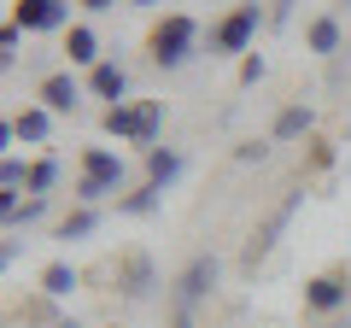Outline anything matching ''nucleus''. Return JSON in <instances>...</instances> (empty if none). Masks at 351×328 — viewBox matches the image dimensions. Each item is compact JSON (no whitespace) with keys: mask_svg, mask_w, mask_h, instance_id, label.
I'll return each instance as SVG.
<instances>
[{"mask_svg":"<svg viewBox=\"0 0 351 328\" xmlns=\"http://www.w3.org/2000/svg\"><path fill=\"white\" fill-rule=\"evenodd\" d=\"M117 194H129V164H123V152H112V147H82V164H76V182H71V200L100 211L106 200L117 205Z\"/></svg>","mask_w":351,"mask_h":328,"instance_id":"obj_1","label":"nucleus"},{"mask_svg":"<svg viewBox=\"0 0 351 328\" xmlns=\"http://www.w3.org/2000/svg\"><path fill=\"white\" fill-rule=\"evenodd\" d=\"M100 135L106 141H123V147L152 152L164 135V100H123V106H106L100 112Z\"/></svg>","mask_w":351,"mask_h":328,"instance_id":"obj_2","label":"nucleus"},{"mask_svg":"<svg viewBox=\"0 0 351 328\" xmlns=\"http://www.w3.org/2000/svg\"><path fill=\"white\" fill-rule=\"evenodd\" d=\"M199 47H205V30H199L193 12H164L158 24H152V36H147V59L158 65V71H182Z\"/></svg>","mask_w":351,"mask_h":328,"instance_id":"obj_3","label":"nucleus"},{"mask_svg":"<svg viewBox=\"0 0 351 328\" xmlns=\"http://www.w3.org/2000/svg\"><path fill=\"white\" fill-rule=\"evenodd\" d=\"M263 24H269L263 0H240V6H228V12L211 24V36H205V53H211V59H246Z\"/></svg>","mask_w":351,"mask_h":328,"instance_id":"obj_4","label":"nucleus"},{"mask_svg":"<svg viewBox=\"0 0 351 328\" xmlns=\"http://www.w3.org/2000/svg\"><path fill=\"white\" fill-rule=\"evenodd\" d=\"M217 281H223V264H217L211 253H193L188 264H182V276L170 281V311H188V316H193V311L217 293Z\"/></svg>","mask_w":351,"mask_h":328,"instance_id":"obj_5","label":"nucleus"},{"mask_svg":"<svg viewBox=\"0 0 351 328\" xmlns=\"http://www.w3.org/2000/svg\"><path fill=\"white\" fill-rule=\"evenodd\" d=\"M12 24L29 36H64L76 24V0H12Z\"/></svg>","mask_w":351,"mask_h":328,"instance_id":"obj_6","label":"nucleus"},{"mask_svg":"<svg viewBox=\"0 0 351 328\" xmlns=\"http://www.w3.org/2000/svg\"><path fill=\"white\" fill-rule=\"evenodd\" d=\"M36 100L47 106L53 117H71L76 106L88 100V76H76L71 65H64V71H47V76H41V82H36Z\"/></svg>","mask_w":351,"mask_h":328,"instance_id":"obj_7","label":"nucleus"},{"mask_svg":"<svg viewBox=\"0 0 351 328\" xmlns=\"http://www.w3.org/2000/svg\"><path fill=\"white\" fill-rule=\"evenodd\" d=\"M152 288H158V264H152V253H123V264H117V299H129V305H141V299H152Z\"/></svg>","mask_w":351,"mask_h":328,"instance_id":"obj_8","label":"nucleus"},{"mask_svg":"<svg viewBox=\"0 0 351 328\" xmlns=\"http://www.w3.org/2000/svg\"><path fill=\"white\" fill-rule=\"evenodd\" d=\"M346 305H351V281H346V276L322 270V276L304 281V311H311V316H339Z\"/></svg>","mask_w":351,"mask_h":328,"instance_id":"obj_9","label":"nucleus"},{"mask_svg":"<svg viewBox=\"0 0 351 328\" xmlns=\"http://www.w3.org/2000/svg\"><path fill=\"white\" fill-rule=\"evenodd\" d=\"M64 59H71V71H82V76H88V71H94L100 59H112V53L100 47V30L76 18V24L64 30Z\"/></svg>","mask_w":351,"mask_h":328,"instance_id":"obj_10","label":"nucleus"},{"mask_svg":"<svg viewBox=\"0 0 351 328\" xmlns=\"http://www.w3.org/2000/svg\"><path fill=\"white\" fill-rule=\"evenodd\" d=\"M141 170H147L141 182H152V188L170 194L176 182H182V170H188V152L182 147H152V152H141Z\"/></svg>","mask_w":351,"mask_h":328,"instance_id":"obj_11","label":"nucleus"},{"mask_svg":"<svg viewBox=\"0 0 351 328\" xmlns=\"http://www.w3.org/2000/svg\"><path fill=\"white\" fill-rule=\"evenodd\" d=\"M88 100H106V106H123L129 100V71L117 59H100L88 71Z\"/></svg>","mask_w":351,"mask_h":328,"instance_id":"obj_12","label":"nucleus"},{"mask_svg":"<svg viewBox=\"0 0 351 328\" xmlns=\"http://www.w3.org/2000/svg\"><path fill=\"white\" fill-rule=\"evenodd\" d=\"M311 129H316V106L293 100V106H281V112H276V124H269V141H276V147H287V141H304Z\"/></svg>","mask_w":351,"mask_h":328,"instance_id":"obj_13","label":"nucleus"},{"mask_svg":"<svg viewBox=\"0 0 351 328\" xmlns=\"http://www.w3.org/2000/svg\"><path fill=\"white\" fill-rule=\"evenodd\" d=\"M304 47H311L316 59H334V53H346V24H339L334 12L311 18V24H304Z\"/></svg>","mask_w":351,"mask_h":328,"instance_id":"obj_14","label":"nucleus"},{"mask_svg":"<svg viewBox=\"0 0 351 328\" xmlns=\"http://www.w3.org/2000/svg\"><path fill=\"white\" fill-rule=\"evenodd\" d=\"M12 124H18V141H24V147H47V141H53V124H59V117H53L41 100H29L24 112H12Z\"/></svg>","mask_w":351,"mask_h":328,"instance_id":"obj_15","label":"nucleus"},{"mask_svg":"<svg viewBox=\"0 0 351 328\" xmlns=\"http://www.w3.org/2000/svg\"><path fill=\"white\" fill-rule=\"evenodd\" d=\"M158 211H164V188H152V182H135L129 194H117V217H135V223H152Z\"/></svg>","mask_w":351,"mask_h":328,"instance_id":"obj_16","label":"nucleus"},{"mask_svg":"<svg viewBox=\"0 0 351 328\" xmlns=\"http://www.w3.org/2000/svg\"><path fill=\"white\" fill-rule=\"evenodd\" d=\"M76 288H82V270H76L71 258H53V264L36 276V293H47V299H71Z\"/></svg>","mask_w":351,"mask_h":328,"instance_id":"obj_17","label":"nucleus"},{"mask_svg":"<svg viewBox=\"0 0 351 328\" xmlns=\"http://www.w3.org/2000/svg\"><path fill=\"white\" fill-rule=\"evenodd\" d=\"M100 235V211L94 205H76V211L59 217V229H53V240H64V246H76V240H94Z\"/></svg>","mask_w":351,"mask_h":328,"instance_id":"obj_18","label":"nucleus"},{"mask_svg":"<svg viewBox=\"0 0 351 328\" xmlns=\"http://www.w3.org/2000/svg\"><path fill=\"white\" fill-rule=\"evenodd\" d=\"M59 182H64V164L53 159V152L29 159V194H36V200H53V194H59Z\"/></svg>","mask_w":351,"mask_h":328,"instance_id":"obj_19","label":"nucleus"},{"mask_svg":"<svg viewBox=\"0 0 351 328\" xmlns=\"http://www.w3.org/2000/svg\"><path fill=\"white\" fill-rule=\"evenodd\" d=\"M47 211H53V200H36V194H29V200H18L12 211H0V223H6V235H24V229H36Z\"/></svg>","mask_w":351,"mask_h":328,"instance_id":"obj_20","label":"nucleus"},{"mask_svg":"<svg viewBox=\"0 0 351 328\" xmlns=\"http://www.w3.org/2000/svg\"><path fill=\"white\" fill-rule=\"evenodd\" d=\"M24 36H29V30H18L12 18L0 24V71H18V59H24Z\"/></svg>","mask_w":351,"mask_h":328,"instance_id":"obj_21","label":"nucleus"},{"mask_svg":"<svg viewBox=\"0 0 351 328\" xmlns=\"http://www.w3.org/2000/svg\"><path fill=\"white\" fill-rule=\"evenodd\" d=\"M263 76H269V59H263V53H246V59H240V89H258Z\"/></svg>","mask_w":351,"mask_h":328,"instance_id":"obj_22","label":"nucleus"},{"mask_svg":"<svg viewBox=\"0 0 351 328\" xmlns=\"http://www.w3.org/2000/svg\"><path fill=\"white\" fill-rule=\"evenodd\" d=\"M269 147H276V141H240L234 164H263V159H269Z\"/></svg>","mask_w":351,"mask_h":328,"instance_id":"obj_23","label":"nucleus"},{"mask_svg":"<svg viewBox=\"0 0 351 328\" xmlns=\"http://www.w3.org/2000/svg\"><path fill=\"white\" fill-rule=\"evenodd\" d=\"M18 258H24V235H6L0 240V270H12Z\"/></svg>","mask_w":351,"mask_h":328,"instance_id":"obj_24","label":"nucleus"},{"mask_svg":"<svg viewBox=\"0 0 351 328\" xmlns=\"http://www.w3.org/2000/svg\"><path fill=\"white\" fill-rule=\"evenodd\" d=\"M293 6H299V0H276V6H269V24L281 30V24H287V18H293Z\"/></svg>","mask_w":351,"mask_h":328,"instance_id":"obj_25","label":"nucleus"},{"mask_svg":"<svg viewBox=\"0 0 351 328\" xmlns=\"http://www.w3.org/2000/svg\"><path fill=\"white\" fill-rule=\"evenodd\" d=\"M76 6H82V12H94V18H100V12H112L117 0H76Z\"/></svg>","mask_w":351,"mask_h":328,"instance_id":"obj_26","label":"nucleus"},{"mask_svg":"<svg viewBox=\"0 0 351 328\" xmlns=\"http://www.w3.org/2000/svg\"><path fill=\"white\" fill-rule=\"evenodd\" d=\"M170 328H199V323H193L188 311H170Z\"/></svg>","mask_w":351,"mask_h":328,"instance_id":"obj_27","label":"nucleus"},{"mask_svg":"<svg viewBox=\"0 0 351 328\" xmlns=\"http://www.w3.org/2000/svg\"><path fill=\"white\" fill-rule=\"evenodd\" d=\"M53 328H88V323H76V316H59V323H53Z\"/></svg>","mask_w":351,"mask_h":328,"instance_id":"obj_28","label":"nucleus"},{"mask_svg":"<svg viewBox=\"0 0 351 328\" xmlns=\"http://www.w3.org/2000/svg\"><path fill=\"white\" fill-rule=\"evenodd\" d=\"M129 6H158V0H129Z\"/></svg>","mask_w":351,"mask_h":328,"instance_id":"obj_29","label":"nucleus"},{"mask_svg":"<svg viewBox=\"0 0 351 328\" xmlns=\"http://www.w3.org/2000/svg\"><path fill=\"white\" fill-rule=\"evenodd\" d=\"M339 328H346V323H339Z\"/></svg>","mask_w":351,"mask_h":328,"instance_id":"obj_30","label":"nucleus"}]
</instances>
